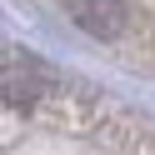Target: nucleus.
Here are the masks:
<instances>
[{
  "instance_id": "f257e3e1",
  "label": "nucleus",
  "mask_w": 155,
  "mask_h": 155,
  "mask_svg": "<svg viewBox=\"0 0 155 155\" xmlns=\"http://www.w3.org/2000/svg\"><path fill=\"white\" fill-rule=\"evenodd\" d=\"M65 10L80 30L100 35V40H115L125 30V0H65Z\"/></svg>"
}]
</instances>
